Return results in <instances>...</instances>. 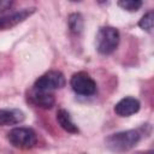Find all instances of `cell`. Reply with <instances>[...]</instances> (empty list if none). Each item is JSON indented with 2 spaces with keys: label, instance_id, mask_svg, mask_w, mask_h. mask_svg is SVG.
Returning <instances> with one entry per match:
<instances>
[{
  "label": "cell",
  "instance_id": "1",
  "mask_svg": "<svg viewBox=\"0 0 154 154\" xmlns=\"http://www.w3.org/2000/svg\"><path fill=\"white\" fill-rule=\"evenodd\" d=\"M142 134L140 130H126L109 135L106 138V146L108 149L116 153H123L132 149L141 140Z\"/></svg>",
  "mask_w": 154,
  "mask_h": 154
},
{
  "label": "cell",
  "instance_id": "2",
  "mask_svg": "<svg viewBox=\"0 0 154 154\" xmlns=\"http://www.w3.org/2000/svg\"><path fill=\"white\" fill-rule=\"evenodd\" d=\"M120 41L119 31L113 26H102L96 34V49L100 54L113 53Z\"/></svg>",
  "mask_w": 154,
  "mask_h": 154
},
{
  "label": "cell",
  "instance_id": "3",
  "mask_svg": "<svg viewBox=\"0 0 154 154\" xmlns=\"http://www.w3.org/2000/svg\"><path fill=\"white\" fill-rule=\"evenodd\" d=\"M7 138L11 144L17 148H31L36 141V132L30 128H14L7 134Z\"/></svg>",
  "mask_w": 154,
  "mask_h": 154
},
{
  "label": "cell",
  "instance_id": "4",
  "mask_svg": "<svg viewBox=\"0 0 154 154\" xmlns=\"http://www.w3.org/2000/svg\"><path fill=\"white\" fill-rule=\"evenodd\" d=\"M70 85L73 91L78 95L90 96L96 93V83L95 81L84 71H79L72 75L70 79Z\"/></svg>",
  "mask_w": 154,
  "mask_h": 154
},
{
  "label": "cell",
  "instance_id": "5",
  "mask_svg": "<svg viewBox=\"0 0 154 154\" xmlns=\"http://www.w3.org/2000/svg\"><path fill=\"white\" fill-rule=\"evenodd\" d=\"M66 79L65 76L57 70H51L46 73H43L42 76H40L35 84L34 88L38 89V90H45V91H52L55 89H60L65 85Z\"/></svg>",
  "mask_w": 154,
  "mask_h": 154
},
{
  "label": "cell",
  "instance_id": "6",
  "mask_svg": "<svg viewBox=\"0 0 154 154\" xmlns=\"http://www.w3.org/2000/svg\"><path fill=\"white\" fill-rule=\"evenodd\" d=\"M35 8H23L18 12L0 17V30H7V29H11V28L16 26L17 24L22 23L23 20H25L28 17L31 16Z\"/></svg>",
  "mask_w": 154,
  "mask_h": 154
},
{
  "label": "cell",
  "instance_id": "7",
  "mask_svg": "<svg viewBox=\"0 0 154 154\" xmlns=\"http://www.w3.org/2000/svg\"><path fill=\"white\" fill-rule=\"evenodd\" d=\"M140 101L135 97H124L118 101L114 106V112L119 117H129L138 112L140 109Z\"/></svg>",
  "mask_w": 154,
  "mask_h": 154
},
{
  "label": "cell",
  "instance_id": "8",
  "mask_svg": "<svg viewBox=\"0 0 154 154\" xmlns=\"http://www.w3.org/2000/svg\"><path fill=\"white\" fill-rule=\"evenodd\" d=\"M24 113L18 108H2L0 109V126H10L19 124L24 120Z\"/></svg>",
  "mask_w": 154,
  "mask_h": 154
},
{
  "label": "cell",
  "instance_id": "9",
  "mask_svg": "<svg viewBox=\"0 0 154 154\" xmlns=\"http://www.w3.org/2000/svg\"><path fill=\"white\" fill-rule=\"evenodd\" d=\"M30 100L34 105L41 108H51L54 102V95L51 91H45V90H38V89H32L30 93Z\"/></svg>",
  "mask_w": 154,
  "mask_h": 154
},
{
  "label": "cell",
  "instance_id": "10",
  "mask_svg": "<svg viewBox=\"0 0 154 154\" xmlns=\"http://www.w3.org/2000/svg\"><path fill=\"white\" fill-rule=\"evenodd\" d=\"M57 120H58L59 125H60L65 131H67V132H70V134H77V132L79 131L78 128H77V125L72 122L70 113H69L66 109H64V108L58 109V112H57Z\"/></svg>",
  "mask_w": 154,
  "mask_h": 154
},
{
  "label": "cell",
  "instance_id": "11",
  "mask_svg": "<svg viewBox=\"0 0 154 154\" xmlns=\"http://www.w3.org/2000/svg\"><path fill=\"white\" fill-rule=\"evenodd\" d=\"M69 28L71 30V32L73 34H79L83 30V17L79 13H71L69 16Z\"/></svg>",
  "mask_w": 154,
  "mask_h": 154
},
{
  "label": "cell",
  "instance_id": "12",
  "mask_svg": "<svg viewBox=\"0 0 154 154\" xmlns=\"http://www.w3.org/2000/svg\"><path fill=\"white\" fill-rule=\"evenodd\" d=\"M138 25H140L141 29H143V30L150 32V31L153 30V25H154V13H153V11L147 12V13L140 19Z\"/></svg>",
  "mask_w": 154,
  "mask_h": 154
},
{
  "label": "cell",
  "instance_id": "13",
  "mask_svg": "<svg viewBox=\"0 0 154 154\" xmlns=\"http://www.w3.org/2000/svg\"><path fill=\"white\" fill-rule=\"evenodd\" d=\"M118 6H120L123 10L129 12H136L142 6V1L140 0H122L118 2Z\"/></svg>",
  "mask_w": 154,
  "mask_h": 154
},
{
  "label": "cell",
  "instance_id": "14",
  "mask_svg": "<svg viewBox=\"0 0 154 154\" xmlns=\"http://www.w3.org/2000/svg\"><path fill=\"white\" fill-rule=\"evenodd\" d=\"M11 4H12L11 1H4V0H1V1H0V12L4 11V10H6L7 7H10Z\"/></svg>",
  "mask_w": 154,
  "mask_h": 154
},
{
  "label": "cell",
  "instance_id": "15",
  "mask_svg": "<svg viewBox=\"0 0 154 154\" xmlns=\"http://www.w3.org/2000/svg\"><path fill=\"white\" fill-rule=\"evenodd\" d=\"M144 154H153L152 152H148V153H144Z\"/></svg>",
  "mask_w": 154,
  "mask_h": 154
}]
</instances>
